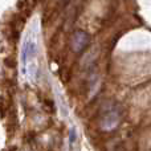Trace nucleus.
I'll list each match as a JSON object with an SVG mask.
<instances>
[{
	"label": "nucleus",
	"instance_id": "f257e3e1",
	"mask_svg": "<svg viewBox=\"0 0 151 151\" xmlns=\"http://www.w3.org/2000/svg\"><path fill=\"white\" fill-rule=\"evenodd\" d=\"M37 53V45L33 39H27L24 41L23 49H21V65H23V73H25L27 61L33 60Z\"/></svg>",
	"mask_w": 151,
	"mask_h": 151
},
{
	"label": "nucleus",
	"instance_id": "f03ea898",
	"mask_svg": "<svg viewBox=\"0 0 151 151\" xmlns=\"http://www.w3.org/2000/svg\"><path fill=\"white\" fill-rule=\"evenodd\" d=\"M119 118H121V113L118 111L114 106H111L104 113V115H102L101 126L105 129V130H111V129H114L115 126L118 125Z\"/></svg>",
	"mask_w": 151,
	"mask_h": 151
},
{
	"label": "nucleus",
	"instance_id": "7ed1b4c3",
	"mask_svg": "<svg viewBox=\"0 0 151 151\" xmlns=\"http://www.w3.org/2000/svg\"><path fill=\"white\" fill-rule=\"evenodd\" d=\"M90 42V36L83 31H77L74 32L73 37H72V48L76 53H80L85 49Z\"/></svg>",
	"mask_w": 151,
	"mask_h": 151
},
{
	"label": "nucleus",
	"instance_id": "20e7f679",
	"mask_svg": "<svg viewBox=\"0 0 151 151\" xmlns=\"http://www.w3.org/2000/svg\"><path fill=\"white\" fill-rule=\"evenodd\" d=\"M74 141H76V130L74 129H72L70 130V143H73Z\"/></svg>",
	"mask_w": 151,
	"mask_h": 151
}]
</instances>
